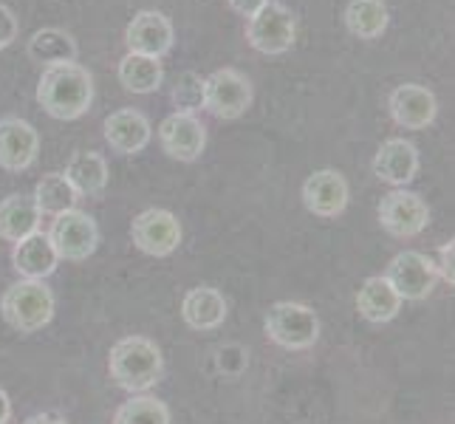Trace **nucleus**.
<instances>
[{
	"instance_id": "obj_17",
	"label": "nucleus",
	"mask_w": 455,
	"mask_h": 424,
	"mask_svg": "<svg viewBox=\"0 0 455 424\" xmlns=\"http://www.w3.org/2000/svg\"><path fill=\"white\" fill-rule=\"evenodd\" d=\"M102 131H105L108 145L122 156H133L139 150H145L150 141V122L145 114L133 111V108H124V111L111 114L105 119Z\"/></svg>"
},
{
	"instance_id": "obj_12",
	"label": "nucleus",
	"mask_w": 455,
	"mask_h": 424,
	"mask_svg": "<svg viewBox=\"0 0 455 424\" xmlns=\"http://www.w3.org/2000/svg\"><path fill=\"white\" fill-rule=\"evenodd\" d=\"M390 108V116L404 131H421L435 119L438 114V102H435V93L425 85H416V83H404L399 88H394L387 100Z\"/></svg>"
},
{
	"instance_id": "obj_22",
	"label": "nucleus",
	"mask_w": 455,
	"mask_h": 424,
	"mask_svg": "<svg viewBox=\"0 0 455 424\" xmlns=\"http://www.w3.org/2000/svg\"><path fill=\"white\" fill-rule=\"evenodd\" d=\"M40 227V210L31 196H9L0 204V238L20 244Z\"/></svg>"
},
{
	"instance_id": "obj_3",
	"label": "nucleus",
	"mask_w": 455,
	"mask_h": 424,
	"mask_svg": "<svg viewBox=\"0 0 455 424\" xmlns=\"http://www.w3.org/2000/svg\"><path fill=\"white\" fill-rule=\"evenodd\" d=\"M6 323L20 334H35L54 317V294L43 280H20L0 300Z\"/></svg>"
},
{
	"instance_id": "obj_30",
	"label": "nucleus",
	"mask_w": 455,
	"mask_h": 424,
	"mask_svg": "<svg viewBox=\"0 0 455 424\" xmlns=\"http://www.w3.org/2000/svg\"><path fill=\"white\" fill-rule=\"evenodd\" d=\"M452 252H455V244L447 241L442 249H438V263H435V275H442L450 286L455 283V272H452Z\"/></svg>"
},
{
	"instance_id": "obj_23",
	"label": "nucleus",
	"mask_w": 455,
	"mask_h": 424,
	"mask_svg": "<svg viewBox=\"0 0 455 424\" xmlns=\"http://www.w3.org/2000/svg\"><path fill=\"white\" fill-rule=\"evenodd\" d=\"M76 40L62 28H40L28 40V60L40 66H60V62H76Z\"/></svg>"
},
{
	"instance_id": "obj_4",
	"label": "nucleus",
	"mask_w": 455,
	"mask_h": 424,
	"mask_svg": "<svg viewBox=\"0 0 455 424\" xmlns=\"http://www.w3.org/2000/svg\"><path fill=\"white\" fill-rule=\"evenodd\" d=\"M266 334L289 351L311 348L320 337L317 314L303 303H275L266 311Z\"/></svg>"
},
{
	"instance_id": "obj_1",
	"label": "nucleus",
	"mask_w": 455,
	"mask_h": 424,
	"mask_svg": "<svg viewBox=\"0 0 455 424\" xmlns=\"http://www.w3.org/2000/svg\"><path fill=\"white\" fill-rule=\"evenodd\" d=\"M91 100L93 80L80 62H60V66L43 68L37 83V102L49 116L62 122L80 119L83 114H88Z\"/></svg>"
},
{
	"instance_id": "obj_33",
	"label": "nucleus",
	"mask_w": 455,
	"mask_h": 424,
	"mask_svg": "<svg viewBox=\"0 0 455 424\" xmlns=\"http://www.w3.org/2000/svg\"><path fill=\"white\" fill-rule=\"evenodd\" d=\"M26 424H66V421L57 419V416H49V413H37V416H31Z\"/></svg>"
},
{
	"instance_id": "obj_6",
	"label": "nucleus",
	"mask_w": 455,
	"mask_h": 424,
	"mask_svg": "<svg viewBox=\"0 0 455 424\" xmlns=\"http://www.w3.org/2000/svg\"><path fill=\"white\" fill-rule=\"evenodd\" d=\"M252 105V83L235 68H218L204 80V108L215 119H238Z\"/></svg>"
},
{
	"instance_id": "obj_27",
	"label": "nucleus",
	"mask_w": 455,
	"mask_h": 424,
	"mask_svg": "<svg viewBox=\"0 0 455 424\" xmlns=\"http://www.w3.org/2000/svg\"><path fill=\"white\" fill-rule=\"evenodd\" d=\"M114 424H170V411L156 396H133L116 411Z\"/></svg>"
},
{
	"instance_id": "obj_15",
	"label": "nucleus",
	"mask_w": 455,
	"mask_h": 424,
	"mask_svg": "<svg viewBox=\"0 0 455 424\" xmlns=\"http://www.w3.org/2000/svg\"><path fill=\"white\" fill-rule=\"evenodd\" d=\"M303 204L320 218H337L348 207V181L337 170H317L303 184Z\"/></svg>"
},
{
	"instance_id": "obj_21",
	"label": "nucleus",
	"mask_w": 455,
	"mask_h": 424,
	"mask_svg": "<svg viewBox=\"0 0 455 424\" xmlns=\"http://www.w3.org/2000/svg\"><path fill=\"white\" fill-rule=\"evenodd\" d=\"M402 308V297L390 286L387 277H368L356 294V311L368 323H387L394 320Z\"/></svg>"
},
{
	"instance_id": "obj_13",
	"label": "nucleus",
	"mask_w": 455,
	"mask_h": 424,
	"mask_svg": "<svg viewBox=\"0 0 455 424\" xmlns=\"http://www.w3.org/2000/svg\"><path fill=\"white\" fill-rule=\"evenodd\" d=\"M124 45H128L131 54L162 60L172 49V23L156 9L139 12L124 31Z\"/></svg>"
},
{
	"instance_id": "obj_16",
	"label": "nucleus",
	"mask_w": 455,
	"mask_h": 424,
	"mask_svg": "<svg viewBox=\"0 0 455 424\" xmlns=\"http://www.w3.org/2000/svg\"><path fill=\"white\" fill-rule=\"evenodd\" d=\"M416 170H419V150L407 139H387L373 159V176L394 187H404L407 181H413Z\"/></svg>"
},
{
	"instance_id": "obj_11",
	"label": "nucleus",
	"mask_w": 455,
	"mask_h": 424,
	"mask_svg": "<svg viewBox=\"0 0 455 424\" xmlns=\"http://www.w3.org/2000/svg\"><path fill=\"white\" fill-rule=\"evenodd\" d=\"M159 141L170 159L196 162L207 145V128L196 114H170L159 124Z\"/></svg>"
},
{
	"instance_id": "obj_8",
	"label": "nucleus",
	"mask_w": 455,
	"mask_h": 424,
	"mask_svg": "<svg viewBox=\"0 0 455 424\" xmlns=\"http://www.w3.org/2000/svg\"><path fill=\"white\" fill-rule=\"evenodd\" d=\"M131 238L145 255L164 258L179 249L181 224H179V218L167 210H145L136 215V221L131 227Z\"/></svg>"
},
{
	"instance_id": "obj_31",
	"label": "nucleus",
	"mask_w": 455,
	"mask_h": 424,
	"mask_svg": "<svg viewBox=\"0 0 455 424\" xmlns=\"http://www.w3.org/2000/svg\"><path fill=\"white\" fill-rule=\"evenodd\" d=\"M269 0H229V6H232V12H238V14H243V18H252L255 12H260Z\"/></svg>"
},
{
	"instance_id": "obj_24",
	"label": "nucleus",
	"mask_w": 455,
	"mask_h": 424,
	"mask_svg": "<svg viewBox=\"0 0 455 424\" xmlns=\"http://www.w3.org/2000/svg\"><path fill=\"white\" fill-rule=\"evenodd\" d=\"M119 83L124 91L131 93H153L159 91V85L164 83V68L162 60L156 57H145V54H124L119 60Z\"/></svg>"
},
{
	"instance_id": "obj_29",
	"label": "nucleus",
	"mask_w": 455,
	"mask_h": 424,
	"mask_svg": "<svg viewBox=\"0 0 455 424\" xmlns=\"http://www.w3.org/2000/svg\"><path fill=\"white\" fill-rule=\"evenodd\" d=\"M14 37H18V18H14L9 6H0V52L12 45Z\"/></svg>"
},
{
	"instance_id": "obj_14",
	"label": "nucleus",
	"mask_w": 455,
	"mask_h": 424,
	"mask_svg": "<svg viewBox=\"0 0 455 424\" xmlns=\"http://www.w3.org/2000/svg\"><path fill=\"white\" fill-rule=\"evenodd\" d=\"M37 153H40V136L35 131V124H28L26 119L18 116L0 119V167L20 172L35 164Z\"/></svg>"
},
{
	"instance_id": "obj_10",
	"label": "nucleus",
	"mask_w": 455,
	"mask_h": 424,
	"mask_svg": "<svg viewBox=\"0 0 455 424\" xmlns=\"http://www.w3.org/2000/svg\"><path fill=\"white\" fill-rule=\"evenodd\" d=\"M435 263L421 252H402L387 266V283L402 300H425L435 289Z\"/></svg>"
},
{
	"instance_id": "obj_7",
	"label": "nucleus",
	"mask_w": 455,
	"mask_h": 424,
	"mask_svg": "<svg viewBox=\"0 0 455 424\" xmlns=\"http://www.w3.org/2000/svg\"><path fill=\"white\" fill-rule=\"evenodd\" d=\"M49 241L54 246L57 258L85 260L88 255H93V249L100 244V229L88 212L68 210L57 215V221L52 224V232H49Z\"/></svg>"
},
{
	"instance_id": "obj_5",
	"label": "nucleus",
	"mask_w": 455,
	"mask_h": 424,
	"mask_svg": "<svg viewBox=\"0 0 455 424\" xmlns=\"http://www.w3.org/2000/svg\"><path fill=\"white\" fill-rule=\"evenodd\" d=\"M297 35L294 14L283 6L269 0L252 18H246V43L260 54H283L291 49Z\"/></svg>"
},
{
	"instance_id": "obj_2",
	"label": "nucleus",
	"mask_w": 455,
	"mask_h": 424,
	"mask_svg": "<svg viewBox=\"0 0 455 424\" xmlns=\"http://www.w3.org/2000/svg\"><path fill=\"white\" fill-rule=\"evenodd\" d=\"M111 380L122 388L139 394L159 382L162 376V351L148 337H124L111 348Z\"/></svg>"
},
{
	"instance_id": "obj_25",
	"label": "nucleus",
	"mask_w": 455,
	"mask_h": 424,
	"mask_svg": "<svg viewBox=\"0 0 455 424\" xmlns=\"http://www.w3.org/2000/svg\"><path fill=\"white\" fill-rule=\"evenodd\" d=\"M387 6L385 0H351L345 6V28L359 40H376L387 28Z\"/></svg>"
},
{
	"instance_id": "obj_26",
	"label": "nucleus",
	"mask_w": 455,
	"mask_h": 424,
	"mask_svg": "<svg viewBox=\"0 0 455 424\" xmlns=\"http://www.w3.org/2000/svg\"><path fill=\"white\" fill-rule=\"evenodd\" d=\"M35 204L40 215L49 212V215H60V212H68V210H76V196L74 187L68 184V179L62 176V172H49V176H43L35 187Z\"/></svg>"
},
{
	"instance_id": "obj_32",
	"label": "nucleus",
	"mask_w": 455,
	"mask_h": 424,
	"mask_svg": "<svg viewBox=\"0 0 455 424\" xmlns=\"http://www.w3.org/2000/svg\"><path fill=\"white\" fill-rule=\"evenodd\" d=\"M9 416H12V402H9V396L4 394V390H0V424H6Z\"/></svg>"
},
{
	"instance_id": "obj_18",
	"label": "nucleus",
	"mask_w": 455,
	"mask_h": 424,
	"mask_svg": "<svg viewBox=\"0 0 455 424\" xmlns=\"http://www.w3.org/2000/svg\"><path fill=\"white\" fill-rule=\"evenodd\" d=\"M57 252L49 241V235L31 232L28 238H23L12 252V263L26 280H43L57 269Z\"/></svg>"
},
{
	"instance_id": "obj_28",
	"label": "nucleus",
	"mask_w": 455,
	"mask_h": 424,
	"mask_svg": "<svg viewBox=\"0 0 455 424\" xmlns=\"http://www.w3.org/2000/svg\"><path fill=\"white\" fill-rule=\"evenodd\" d=\"M170 97L179 114H196L198 108H204V76L196 71H184L172 85Z\"/></svg>"
},
{
	"instance_id": "obj_19",
	"label": "nucleus",
	"mask_w": 455,
	"mask_h": 424,
	"mask_svg": "<svg viewBox=\"0 0 455 424\" xmlns=\"http://www.w3.org/2000/svg\"><path fill=\"white\" fill-rule=\"evenodd\" d=\"M181 317L187 325L196 328V332H210V328H218L227 317L224 294L212 286L190 289L184 297V303H181Z\"/></svg>"
},
{
	"instance_id": "obj_9",
	"label": "nucleus",
	"mask_w": 455,
	"mask_h": 424,
	"mask_svg": "<svg viewBox=\"0 0 455 424\" xmlns=\"http://www.w3.org/2000/svg\"><path fill=\"white\" fill-rule=\"evenodd\" d=\"M430 221L427 204L411 190H390L379 204V224L396 238H413Z\"/></svg>"
},
{
	"instance_id": "obj_20",
	"label": "nucleus",
	"mask_w": 455,
	"mask_h": 424,
	"mask_svg": "<svg viewBox=\"0 0 455 424\" xmlns=\"http://www.w3.org/2000/svg\"><path fill=\"white\" fill-rule=\"evenodd\" d=\"M62 176L68 179V184L74 187L76 196L97 198L105 193V187H108V162L97 150H80V153L71 156V162H68Z\"/></svg>"
}]
</instances>
